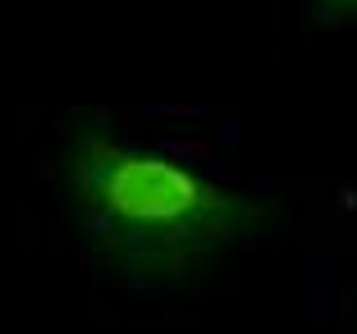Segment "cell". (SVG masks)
I'll return each mask as SVG.
<instances>
[{
	"instance_id": "7a4b0ae2",
	"label": "cell",
	"mask_w": 357,
	"mask_h": 334,
	"mask_svg": "<svg viewBox=\"0 0 357 334\" xmlns=\"http://www.w3.org/2000/svg\"><path fill=\"white\" fill-rule=\"evenodd\" d=\"M312 14L321 23H348L357 19V0H312Z\"/></svg>"
},
{
	"instance_id": "6da1fadb",
	"label": "cell",
	"mask_w": 357,
	"mask_h": 334,
	"mask_svg": "<svg viewBox=\"0 0 357 334\" xmlns=\"http://www.w3.org/2000/svg\"><path fill=\"white\" fill-rule=\"evenodd\" d=\"M55 174L78 248L119 289H183L225 252L275 229V206L252 188L105 119L64 128Z\"/></svg>"
}]
</instances>
